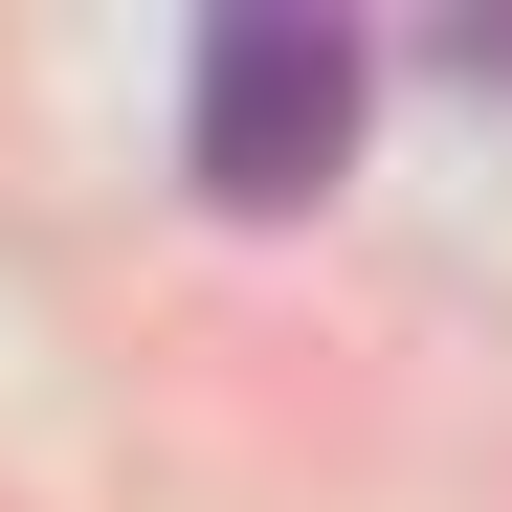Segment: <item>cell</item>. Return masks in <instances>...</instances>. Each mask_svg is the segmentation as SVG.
Here are the masks:
<instances>
[{
	"label": "cell",
	"instance_id": "obj_1",
	"mask_svg": "<svg viewBox=\"0 0 512 512\" xmlns=\"http://www.w3.org/2000/svg\"><path fill=\"white\" fill-rule=\"evenodd\" d=\"M179 156H201L223 223L334 201V156H357V23H312V0H223V23H201V90H179Z\"/></svg>",
	"mask_w": 512,
	"mask_h": 512
}]
</instances>
